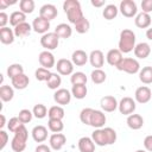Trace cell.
Segmentation results:
<instances>
[{
    "instance_id": "obj_45",
    "label": "cell",
    "mask_w": 152,
    "mask_h": 152,
    "mask_svg": "<svg viewBox=\"0 0 152 152\" xmlns=\"http://www.w3.org/2000/svg\"><path fill=\"white\" fill-rule=\"evenodd\" d=\"M50 75H51V71L49 69H45V68H38L36 70V72H34L36 80L37 81H40V82H43V81L46 82L48 78L50 77Z\"/></svg>"
},
{
    "instance_id": "obj_30",
    "label": "cell",
    "mask_w": 152,
    "mask_h": 152,
    "mask_svg": "<svg viewBox=\"0 0 152 152\" xmlns=\"http://www.w3.org/2000/svg\"><path fill=\"white\" fill-rule=\"evenodd\" d=\"M62 84V77L58 72H51L50 77L46 81V86L48 88L52 89V90H57L59 89V86Z\"/></svg>"
},
{
    "instance_id": "obj_21",
    "label": "cell",
    "mask_w": 152,
    "mask_h": 152,
    "mask_svg": "<svg viewBox=\"0 0 152 152\" xmlns=\"http://www.w3.org/2000/svg\"><path fill=\"white\" fill-rule=\"evenodd\" d=\"M30 83V78L28 76H26L25 74H20L15 77H13L11 80V84L14 89H18V90H23L25 89Z\"/></svg>"
},
{
    "instance_id": "obj_36",
    "label": "cell",
    "mask_w": 152,
    "mask_h": 152,
    "mask_svg": "<svg viewBox=\"0 0 152 152\" xmlns=\"http://www.w3.org/2000/svg\"><path fill=\"white\" fill-rule=\"evenodd\" d=\"M90 78H91L93 83H95V84H101V83H103V82L106 81L107 75H106V72H104L102 69H94V70L91 71V74H90Z\"/></svg>"
},
{
    "instance_id": "obj_40",
    "label": "cell",
    "mask_w": 152,
    "mask_h": 152,
    "mask_svg": "<svg viewBox=\"0 0 152 152\" xmlns=\"http://www.w3.org/2000/svg\"><path fill=\"white\" fill-rule=\"evenodd\" d=\"M48 127L51 132L53 133H61L64 128V124L62 120H57V119H49L48 121Z\"/></svg>"
},
{
    "instance_id": "obj_1",
    "label": "cell",
    "mask_w": 152,
    "mask_h": 152,
    "mask_svg": "<svg viewBox=\"0 0 152 152\" xmlns=\"http://www.w3.org/2000/svg\"><path fill=\"white\" fill-rule=\"evenodd\" d=\"M135 48V33L129 28H124L120 32L119 50L122 53H129Z\"/></svg>"
},
{
    "instance_id": "obj_4",
    "label": "cell",
    "mask_w": 152,
    "mask_h": 152,
    "mask_svg": "<svg viewBox=\"0 0 152 152\" xmlns=\"http://www.w3.org/2000/svg\"><path fill=\"white\" fill-rule=\"evenodd\" d=\"M119 11L121 14L126 18H133L138 14V7L137 4L133 0H122L119 6Z\"/></svg>"
},
{
    "instance_id": "obj_18",
    "label": "cell",
    "mask_w": 152,
    "mask_h": 152,
    "mask_svg": "<svg viewBox=\"0 0 152 152\" xmlns=\"http://www.w3.org/2000/svg\"><path fill=\"white\" fill-rule=\"evenodd\" d=\"M122 52L119 49H110L106 55V61L112 66H116L122 61Z\"/></svg>"
},
{
    "instance_id": "obj_34",
    "label": "cell",
    "mask_w": 152,
    "mask_h": 152,
    "mask_svg": "<svg viewBox=\"0 0 152 152\" xmlns=\"http://www.w3.org/2000/svg\"><path fill=\"white\" fill-rule=\"evenodd\" d=\"M64 109L62 106H52L49 108V112H48V116L49 119H57V120H62L64 118Z\"/></svg>"
},
{
    "instance_id": "obj_3",
    "label": "cell",
    "mask_w": 152,
    "mask_h": 152,
    "mask_svg": "<svg viewBox=\"0 0 152 152\" xmlns=\"http://www.w3.org/2000/svg\"><path fill=\"white\" fill-rule=\"evenodd\" d=\"M58 44H59V37L55 32H48V33L43 34L40 38V45L46 51L55 50L58 46Z\"/></svg>"
},
{
    "instance_id": "obj_51",
    "label": "cell",
    "mask_w": 152,
    "mask_h": 152,
    "mask_svg": "<svg viewBox=\"0 0 152 152\" xmlns=\"http://www.w3.org/2000/svg\"><path fill=\"white\" fill-rule=\"evenodd\" d=\"M7 142H8V134L4 129H0V150H4Z\"/></svg>"
},
{
    "instance_id": "obj_35",
    "label": "cell",
    "mask_w": 152,
    "mask_h": 152,
    "mask_svg": "<svg viewBox=\"0 0 152 152\" xmlns=\"http://www.w3.org/2000/svg\"><path fill=\"white\" fill-rule=\"evenodd\" d=\"M118 12H119V8L114 4H109L102 11V15H103V18L106 20H112L118 15Z\"/></svg>"
},
{
    "instance_id": "obj_31",
    "label": "cell",
    "mask_w": 152,
    "mask_h": 152,
    "mask_svg": "<svg viewBox=\"0 0 152 152\" xmlns=\"http://www.w3.org/2000/svg\"><path fill=\"white\" fill-rule=\"evenodd\" d=\"M87 93H88V89L86 84H74L71 88V95L77 100L84 99L87 96Z\"/></svg>"
},
{
    "instance_id": "obj_50",
    "label": "cell",
    "mask_w": 152,
    "mask_h": 152,
    "mask_svg": "<svg viewBox=\"0 0 152 152\" xmlns=\"http://www.w3.org/2000/svg\"><path fill=\"white\" fill-rule=\"evenodd\" d=\"M77 6H81L80 1H77V0H65L63 2V10H64V12H66V11L74 8V7H77Z\"/></svg>"
},
{
    "instance_id": "obj_60",
    "label": "cell",
    "mask_w": 152,
    "mask_h": 152,
    "mask_svg": "<svg viewBox=\"0 0 152 152\" xmlns=\"http://www.w3.org/2000/svg\"><path fill=\"white\" fill-rule=\"evenodd\" d=\"M2 81H4V77H2V75H1V77H0V84H2Z\"/></svg>"
},
{
    "instance_id": "obj_54",
    "label": "cell",
    "mask_w": 152,
    "mask_h": 152,
    "mask_svg": "<svg viewBox=\"0 0 152 152\" xmlns=\"http://www.w3.org/2000/svg\"><path fill=\"white\" fill-rule=\"evenodd\" d=\"M8 21H10V17L7 15V13L1 12V13H0V28L6 27V24H7Z\"/></svg>"
},
{
    "instance_id": "obj_38",
    "label": "cell",
    "mask_w": 152,
    "mask_h": 152,
    "mask_svg": "<svg viewBox=\"0 0 152 152\" xmlns=\"http://www.w3.org/2000/svg\"><path fill=\"white\" fill-rule=\"evenodd\" d=\"M89 27H90V23H89V20H88L86 17H83L81 20H78V21L75 24V30H76V32H77V33H81V34L87 33V32L89 31Z\"/></svg>"
},
{
    "instance_id": "obj_44",
    "label": "cell",
    "mask_w": 152,
    "mask_h": 152,
    "mask_svg": "<svg viewBox=\"0 0 152 152\" xmlns=\"http://www.w3.org/2000/svg\"><path fill=\"white\" fill-rule=\"evenodd\" d=\"M94 109L93 108H83L80 113V120L82 124L84 125H89L90 126V119H91V114H93Z\"/></svg>"
},
{
    "instance_id": "obj_32",
    "label": "cell",
    "mask_w": 152,
    "mask_h": 152,
    "mask_svg": "<svg viewBox=\"0 0 152 152\" xmlns=\"http://www.w3.org/2000/svg\"><path fill=\"white\" fill-rule=\"evenodd\" d=\"M25 21H26V14L23 13L21 11H14L10 15V25H12L13 27H15L19 24L25 23Z\"/></svg>"
},
{
    "instance_id": "obj_20",
    "label": "cell",
    "mask_w": 152,
    "mask_h": 152,
    "mask_svg": "<svg viewBox=\"0 0 152 152\" xmlns=\"http://www.w3.org/2000/svg\"><path fill=\"white\" fill-rule=\"evenodd\" d=\"M126 122H127V126L133 131L140 129L144 126V119H142V116L140 114H134L133 113V114L128 115Z\"/></svg>"
},
{
    "instance_id": "obj_28",
    "label": "cell",
    "mask_w": 152,
    "mask_h": 152,
    "mask_svg": "<svg viewBox=\"0 0 152 152\" xmlns=\"http://www.w3.org/2000/svg\"><path fill=\"white\" fill-rule=\"evenodd\" d=\"M65 14H66V17H68L69 23H71V24H74V25H75L78 20H81V19L84 17V15H83V12H82V10H81V6H77V7H74V8L69 10V11H66Z\"/></svg>"
},
{
    "instance_id": "obj_2",
    "label": "cell",
    "mask_w": 152,
    "mask_h": 152,
    "mask_svg": "<svg viewBox=\"0 0 152 152\" xmlns=\"http://www.w3.org/2000/svg\"><path fill=\"white\" fill-rule=\"evenodd\" d=\"M118 70L120 71H125L127 74H137L140 71V64L135 58H131V57H126L122 58V61L115 66Z\"/></svg>"
},
{
    "instance_id": "obj_52",
    "label": "cell",
    "mask_w": 152,
    "mask_h": 152,
    "mask_svg": "<svg viewBox=\"0 0 152 152\" xmlns=\"http://www.w3.org/2000/svg\"><path fill=\"white\" fill-rule=\"evenodd\" d=\"M141 10L144 13H148L152 12V0H142L141 1Z\"/></svg>"
},
{
    "instance_id": "obj_7",
    "label": "cell",
    "mask_w": 152,
    "mask_h": 152,
    "mask_svg": "<svg viewBox=\"0 0 152 152\" xmlns=\"http://www.w3.org/2000/svg\"><path fill=\"white\" fill-rule=\"evenodd\" d=\"M71 93L65 88H59L53 94V100L58 106H66L71 101Z\"/></svg>"
},
{
    "instance_id": "obj_12",
    "label": "cell",
    "mask_w": 152,
    "mask_h": 152,
    "mask_svg": "<svg viewBox=\"0 0 152 152\" xmlns=\"http://www.w3.org/2000/svg\"><path fill=\"white\" fill-rule=\"evenodd\" d=\"M65 142L66 137L63 133H53L49 138V146L55 151H59L65 145Z\"/></svg>"
},
{
    "instance_id": "obj_37",
    "label": "cell",
    "mask_w": 152,
    "mask_h": 152,
    "mask_svg": "<svg viewBox=\"0 0 152 152\" xmlns=\"http://www.w3.org/2000/svg\"><path fill=\"white\" fill-rule=\"evenodd\" d=\"M34 1L33 0H20L19 1V11L25 14H30L34 11Z\"/></svg>"
},
{
    "instance_id": "obj_49",
    "label": "cell",
    "mask_w": 152,
    "mask_h": 152,
    "mask_svg": "<svg viewBox=\"0 0 152 152\" xmlns=\"http://www.w3.org/2000/svg\"><path fill=\"white\" fill-rule=\"evenodd\" d=\"M14 137H15V138H19V139H21V140H24V141H27L28 132H27L25 125H21V126L17 129V132L14 133Z\"/></svg>"
},
{
    "instance_id": "obj_26",
    "label": "cell",
    "mask_w": 152,
    "mask_h": 152,
    "mask_svg": "<svg viewBox=\"0 0 152 152\" xmlns=\"http://www.w3.org/2000/svg\"><path fill=\"white\" fill-rule=\"evenodd\" d=\"M59 38H63V39H66V38H70L71 34H72V28L70 25L65 24V23H62V24H58L53 31Z\"/></svg>"
},
{
    "instance_id": "obj_56",
    "label": "cell",
    "mask_w": 152,
    "mask_h": 152,
    "mask_svg": "<svg viewBox=\"0 0 152 152\" xmlns=\"http://www.w3.org/2000/svg\"><path fill=\"white\" fill-rule=\"evenodd\" d=\"M17 1L15 0H12V1H6V0H0V10H5L7 6H10V5H13V4H15Z\"/></svg>"
},
{
    "instance_id": "obj_39",
    "label": "cell",
    "mask_w": 152,
    "mask_h": 152,
    "mask_svg": "<svg viewBox=\"0 0 152 152\" xmlns=\"http://www.w3.org/2000/svg\"><path fill=\"white\" fill-rule=\"evenodd\" d=\"M20 74H24V68H23V65L19 64V63H13V64H11V65L7 68V76H8L11 80H12L13 77L20 75Z\"/></svg>"
},
{
    "instance_id": "obj_33",
    "label": "cell",
    "mask_w": 152,
    "mask_h": 152,
    "mask_svg": "<svg viewBox=\"0 0 152 152\" xmlns=\"http://www.w3.org/2000/svg\"><path fill=\"white\" fill-rule=\"evenodd\" d=\"M139 80L144 84L152 83V66H144L139 71Z\"/></svg>"
},
{
    "instance_id": "obj_47",
    "label": "cell",
    "mask_w": 152,
    "mask_h": 152,
    "mask_svg": "<svg viewBox=\"0 0 152 152\" xmlns=\"http://www.w3.org/2000/svg\"><path fill=\"white\" fill-rule=\"evenodd\" d=\"M18 118H19V120L25 125V124H28V122L32 120L33 113H32L31 110H28V109H21V110L18 113Z\"/></svg>"
},
{
    "instance_id": "obj_6",
    "label": "cell",
    "mask_w": 152,
    "mask_h": 152,
    "mask_svg": "<svg viewBox=\"0 0 152 152\" xmlns=\"http://www.w3.org/2000/svg\"><path fill=\"white\" fill-rule=\"evenodd\" d=\"M55 68L57 69V72L59 75H63V76H68V75L74 74V64H72L71 61H69L66 58L58 59Z\"/></svg>"
},
{
    "instance_id": "obj_48",
    "label": "cell",
    "mask_w": 152,
    "mask_h": 152,
    "mask_svg": "<svg viewBox=\"0 0 152 152\" xmlns=\"http://www.w3.org/2000/svg\"><path fill=\"white\" fill-rule=\"evenodd\" d=\"M103 131L106 133L108 145H113L116 141V132H115V129H113L112 127H104Z\"/></svg>"
},
{
    "instance_id": "obj_16",
    "label": "cell",
    "mask_w": 152,
    "mask_h": 152,
    "mask_svg": "<svg viewBox=\"0 0 152 152\" xmlns=\"http://www.w3.org/2000/svg\"><path fill=\"white\" fill-rule=\"evenodd\" d=\"M89 61V56L83 50H75L71 55V62L76 66H83Z\"/></svg>"
},
{
    "instance_id": "obj_22",
    "label": "cell",
    "mask_w": 152,
    "mask_h": 152,
    "mask_svg": "<svg viewBox=\"0 0 152 152\" xmlns=\"http://www.w3.org/2000/svg\"><path fill=\"white\" fill-rule=\"evenodd\" d=\"M80 152H94L95 151V142L89 137H82L77 142Z\"/></svg>"
},
{
    "instance_id": "obj_41",
    "label": "cell",
    "mask_w": 152,
    "mask_h": 152,
    "mask_svg": "<svg viewBox=\"0 0 152 152\" xmlns=\"http://www.w3.org/2000/svg\"><path fill=\"white\" fill-rule=\"evenodd\" d=\"M87 81H88L87 75L82 71H76L70 76V82L72 83V86L74 84H86Z\"/></svg>"
},
{
    "instance_id": "obj_13",
    "label": "cell",
    "mask_w": 152,
    "mask_h": 152,
    "mask_svg": "<svg viewBox=\"0 0 152 152\" xmlns=\"http://www.w3.org/2000/svg\"><path fill=\"white\" fill-rule=\"evenodd\" d=\"M57 15H58V11H57L56 6L52 5V4H45L39 10V17H42V18L49 20V21L55 19Z\"/></svg>"
},
{
    "instance_id": "obj_23",
    "label": "cell",
    "mask_w": 152,
    "mask_h": 152,
    "mask_svg": "<svg viewBox=\"0 0 152 152\" xmlns=\"http://www.w3.org/2000/svg\"><path fill=\"white\" fill-rule=\"evenodd\" d=\"M151 15L148 13H144V12H140L135 15V19H134V24L137 27L139 28H147L150 25H151Z\"/></svg>"
},
{
    "instance_id": "obj_9",
    "label": "cell",
    "mask_w": 152,
    "mask_h": 152,
    "mask_svg": "<svg viewBox=\"0 0 152 152\" xmlns=\"http://www.w3.org/2000/svg\"><path fill=\"white\" fill-rule=\"evenodd\" d=\"M38 61H39V64L42 65V68H45V69H51L53 66H56V59H55V56L52 55V52L50 51H42L38 56Z\"/></svg>"
},
{
    "instance_id": "obj_29",
    "label": "cell",
    "mask_w": 152,
    "mask_h": 152,
    "mask_svg": "<svg viewBox=\"0 0 152 152\" xmlns=\"http://www.w3.org/2000/svg\"><path fill=\"white\" fill-rule=\"evenodd\" d=\"M14 96V89L12 86L4 84L0 87V99L4 102H10Z\"/></svg>"
},
{
    "instance_id": "obj_55",
    "label": "cell",
    "mask_w": 152,
    "mask_h": 152,
    "mask_svg": "<svg viewBox=\"0 0 152 152\" xmlns=\"http://www.w3.org/2000/svg\"><path fill=\"white\" fill-rule=\"evenodd\" d=\"M34 152H51V147L48 146V145H45V144H39L36 147Z\"/></svg>"
},
{
    "instance_id": "obj_5",
    "label": "cell",
    "mask_w": 152,
    "mask_h": 152,
    "mask_svg": "<svg viewBox=\"0 0 152 152\" xmlns=\"http://www.w3.org/2000/svg\"><path fill=\"white\" fill-rule=\"evenodd\" d=\"M135 107H137L135 100H133V99L129 97V96H125V97H122V99L120 100L119 106H118V109H119V112H120L121 114L128 116V115L133 114V112L135 110Z\"/></svg>"
},
{
    "instance_id": "obj_17",
    "label": "cell",
    "mask_w": 152,
    "mask_h": 152,
    "mask_svg": "<svg viewBox=\"0 0 152 152\" xmlns=\"http://www.w3.org/2000/svg\"><path fill=\"white\" fill-rule=\"evenodd\" d=\"M133 52H134V56H135L137 58L145 59V58H147V57L150 56V53H151V46H150V44L142 42V43H139V44L135 45Z\"/></svg>"
},
{
    "instance_id": "obj_57",
    "label": "cell",
    "mask_w": 152,
    "mask_h": 152,
    "mask_svg": "<svg viewBox=\"0 0 152 152\" xmlns=\"http://www.w3.org/2000/svg\"><path fill=\"white\" fill-rule=\"evenodd\" d=\"M90 2L94 7H101L104 5V0H91Z\"/></svg>"
},
{
    "instance_id": "obj_58",
    "label": "cell",
    "mask_w": 152,
    "mask_h": 152,
    "mask_svg": "<svg viewBox=\"0 0 152 152\" xmlns=\"http://www.w3.org/2000/svg\"><path fill=\"white\" fill-rule=\"evenodd\" d=\"M0 120H1V122H0V128H4L5 125H6V119H5V115H4V114L0 115Z\"/></svg>"
},
{
    "instance_id": "obj_42",
    "label": "cell",
    "mask_w": 152,
    "mask_h": 152,
    "mask_svg": "<svg viewBox=\"0 0 152 152\" xmlns=\"http://www.w3.org/2000/svg\"><path fill=\"white\" fill-rule=\"evenodd\" d=\"M48 108L45 107V104L43 103H38L33 107L32 109V113H33V116H36L37 119H44L46 115H48Z\"/></svg>"
},
{
    "instance_id": "obj_59",
    "label": "cell",
    "mask_w": 152,
    "mask_h": 152,
    "mask_svg": "<svg viewBox=\"0 0 152 152\" xmlns=\"http://www.w3.org/2000/svg\"><path fill=\"white\" fill-rule=\"evenodd\" d=\"M146 37H147L150 40H152V27H151V28H147V31H146Z\"/></svg>"
},
{
    "instance_id": "obj_15",
    "label": "cell",
    "mask_w": 152,
    "mask_h": 152,
    "mask_svg": "<svg viewBox=\"0 0 152 152\" xmlns=\"http://www.w3.org/2000/svg\"><path fill=\"white\" fill-rule=\"evenodd\" d=\"M106 115L102 110H97V109H94L93 114H91V119H90V126L94 127L95 129L96 128H102L106 124Z\"/></svg>"
},
{
    "instance_id": "obj_11",
    "label": "cell",
    "mask_w": 152,
    "mask_h": 152,
    "mask_svg": "<svg viewBox=\"0 0 152 152\" xmlns=\"http://www.w3.org/2000/svg\"><path fill=\"white\" fill-rule=\"evenodd\" d=\"M100 106L102 108V110L107 112V113H112L114 112L118 106H119V102L116 101V99L112 95H106L103 96L101 100H100Z\"/></svg>"
},
{
    "instance_id": "obj_53",
    "label": "cell",
    "mask_w": 152,
    "mask_h": 152,
    "mask_svg": "<svg viewBox=\"0 0 152 152\" xmlns=\"http://www.w3.org/2000/svg\"><path fill=\"white\" fill-rule=\"evenodd\" d=\"M144 147H145L146 151L152 152V134L151 135H147L144 139Z\"/></svg>"
},
{
    "instance_id": "obj_27",
    "label": "cell",
    "mask_w": 152,
    "mask_h": 152,
    "mask_svg": "<svg viewBox=\"0 0 152 152\" xmlns=\"http://www.w3.org/2000/svg\"><path fill=\"white\" fill-rule=\"evenodd\" d=\"M31 30H32V25H30L27 21L21 23V24H19L18 26H15L13 28L14 34L18 38H25V37H27L31 33Z\"/></svg>"
},
{
    "instance_id": "obj_19",
    "label": "cell",
    "mask_w": 152,
    "mask_h": 152,
    "mask_svg": "<svg viewBox=\"0 0 152 152\" xmlns=\"http://www.w3.org/2000/svg\"><path fill=\"white\" fill-rule=\"evenodd\" d=\"M31 134H32V138L36 142H43L48 139V128L43 125L34 126Z\"/></svg>"
},
{
    "instance_id": "obj_10",
    "label": "cell",
    "mask_w": 152,
    "mask_h": 152,
    "mask_svg": "<svg viewBox=\"0 0 152 152\" xmlns=\"http://www.w3.org/2000/svg\"><path fill=\"white\" fill-rule=\"evenodd\" d=\"M50 28V21L42 18V17H36L32 21V30L37 33L40 34H45L49 32Z\"/></svg>"
},
{
    "instance_id": "obj_14",
    "label": "cell",
    "mask_w": 152,
    "mask_h": 152,
    "mask_svg": "<svg viewBox=\"0 0 152 152\" xmlns=\"http://www.w3.org/2000/svg\"><path fill=\"white\" fill-rule=\"evenodd\" d=\"M89 62L95 69H101L104 64V55L101 50H93L89 55Z\"/></svg>"
},
{
    "instance_id": "obj_43",
    "label": "cell",
    "mask_w": 152,
    "mask_h": 152,
    "mask_svg": "<svg viewBox=\"0 0 152 152\" xmlns=\"http://www.w3.org/2000/svg\"><path fill=\"white\" fill-rule=\"evenodd\" d=\"M11 147L14 152H23L25 148H26V141L19 139V138H15L13 137L12 141H11Z\"/></svg>"
},
{
    "instance_id": "obj_8",
    "label": "cell",
    "mask_w": 152,
    "mask_h": 152,
    "mask_svg": "<svg viewBox=\"0 0 152 152\" xmlns=\"http://www.w3.org/2000/svg\"><path fill=\"white\" fill-rule=\"evenodd\" d=\"M152 97V90L146 87V86H141L139 88H137L135 93H134V99L138 103H141V104H145L147 103Z\"/></svg>"
},
{
    "instance_id": "obj_25",
    "label": "cell",
    "mask_w": 152,
    "mask_h": 152,
    "mask_svg": "<svg viewBox=\"0 0 152 152\" xmlns=\"http://www.w3.org/2000/svg\"><path fill=\"white\" fill-rule=\"evenodd\" d=\"M91 139L95 142V145H97V146H107L108 145L107 137H106L103 128H96L91 133Z\"/></svg>"
},
{
    "instance_id": "obj_24",
    "label": "cell",
    "mask_w": 152,
    "mask_h": 152,
    "mask_svg": "<svg viewBox=\"0 0 152 152\" xmlns=\"http://www.w3.org/2000/svg\"><path fill=\"white\" fill-rule=\"evenodd\" d=\"M14 38H15V34H14V31L10 27H2L0 28V42L5 45H8V44H12L14 42Z\"/></svg>"
},
{
    "instance_id": "obj_46",
    "label": "cell",
    "mask_w": 152,
    "mask_h": 152,
    "mask_svg": "<svg viewBox=\"0 0 152 152\" xmlns=\"http://www.w3.org/2000/svg\"><path fill=\"white\" fill-rule=\"evenodd\" d=\"M21 125H24V124L19 120V118H18V116H13V118H11V119L8 120V122H7V128H8L10 132L15 133L17 129H18Z\"/></svg>"
},
{
    "instance_id": "obj_61",
    "label": "cell",
    "mask_w": 152,
    "mask_h": 152,
    "mask_svg": "<svg viewBox=\"0 0 152 152\" xmlns=\"http://www.w3.org/2000/svg\"><path fill=\"white\" fill-rule=\"evenodd\" d=\"M135 152H146V151H145V150H137Z\"/></svg>"
}]
</instances>
